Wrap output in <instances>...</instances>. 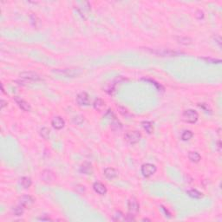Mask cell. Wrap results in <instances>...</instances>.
I'll return each instance as SVG.
<instances>
[{
    "mask_svg": "<svg viewBox=\"0 0 222 222\" xmlns=\"http://www.w3.org/2000/svg\"><path fill=\"white\" fill-rule=\"evenodd\" d=\"M182 120L188 123H195L198 121L199 115L193 109H188L182 113Z\"/></svg>",
    "mask_w": 222,
    "mask_h": 222,
    "instance_id": "6da1fadb",
    "label": "cell"
},
{
    "mask_svg": "<svg viewBox=\"0 0 222 222\" xmlns=\"http://www.w3.org/2000/svg\"><path fill=\"white\" fill-rule=\"evenodd\" d=\"M53 72L65 77H75L81 74V70L79 69H62V70L58 69L53 70Z\"/></svg>",
    "mask_w": 222,
    "mask_h": 222,
    "instance_id": "7a4b0ae2",
    "label": "cell"
},
{
    "mask_svg": "<svg viewBox=\"0 0 222 222\" xmlns=\"http://www.w3.org/2000/svg\"><path fill=\"white\" fill-rule=\"evenodd\" d=\"M141 135L138 131H127L125 134L124 138L129 144H136L141 140Z\"/></svg>",
    "mask_w": 222,
    "mask_h": 222,
    "instance_id": "3957f363",
    "label": "cell"
},
{
    "mask_svg": "<svg viewBox=\"0 0 222 222\" xmlns=\"http://www.w3.org/2000/svg\"><path fill=\"white\" fill-rule=\"evenodd\" d=\"M156 167L154 164L151 163H146L141 166V174L144 177L148 178L152 175H154L156 172Z\"/></svg>",
    "mask_w": 222,
    "mask_h": 222,
    "instance_id": "277c9868",
    "label": "cell"
},
{
    "mask_svg": "<svg viewBox=\"0 0 222 222\" xmlns=\"http://www.w3.org/2000/svg\"><path fill=\"white\" fill-rule=\"evenodd\" d=\"M41 179L43 182L47 184H51L56 180V175L51 170L45 169L41 173Z\"/></svg>",
    "mask_w": 222,
    "mask_h": 222,
    "instance_id": "5b68a950",
    "label": "cell"
},
{
    "mask_svg": "<svg viewBox=\"0 0 222 222\" xmlns=\"http://www.w3.org/2000/svg\"><path fill=\"white\" fill-rule=\"evenodd\" d=\"M76 103L77 104L80 106H87L90 103V99L89 95H88L86 92H82L78 94L76 96Z\"/></svg>",
    "mask_w": 222,
    "mask_h": 222,
    "instance_id": "8992f818",
    "label": "cell"
},
{
    "mask_svg": "<svg viewBox=\"0 0 222 222\" xmlns=\"http://www.w3.org/2000/svg\"><path fill=\"white\" fill-rule=\"evenodd\" d=\"M20 77L24 79V80H29V81H41L42 78L38 74L28 71V72H23L20 74Z\"/></svg>",
    "mask_w": 222,
    "mask_h": 222,
    "instance_id": "52a82bcc",
    "label": "cell"
},
{
    "mask_svg": "<svg viewBox=\"0 0 222 222\" xmlns=\"http://www.w3.org/2000/svg\"><path fill=\"white\" fill-rule=\"evenodd\" d=\"M127 208H128V212L130 214H136L139 211V204H138L137 201L135 198H132L128 201L127 203Z\"/></svg>",
    "mask_w": 222,
    "mask_h": 222,
    "instance_id": "ba28073f",
    "label": "cell"
},
{
    "mask_svg": "<svg viewBox=\"0 0 222 222\" xmlns=\"http://www.w3.org/2000/svg\"><path fill=\"white\" fill-rule=\"evenodd\" d=\"M51 125H52V127L55 129L59 130V129H62L64 127L65 122H64V120L62 117L56 116L54 117L52 119V121H51Z\"/></svg>",
    "mask_w": 222,
    "mask_h": 222,
    "instance_id": "9c48e42d",
    "label": "cell"
},
{
    "mask_svg": "<svg viewBox=\"0 0 222 222\" xmlns=\"http://www.w3.org/2000/svg\"><path fill=\"white\" fill-rule=\"evenodd\" d=\"M33 202H34V200L30 195H23L19 198V204H21L24 207H31L33 204Z\"/></svg>",
    "mask_w": 222,
    "mask_h": 222,
    "instance_id": "30bf717a",
    "label": "cell"
},
{
    "mask_svg": "<svg viewBox=\"0 0 222 222\" xmlns=\"http://www.w3.org/2000/svg\"><path fill=\"white\" fill-rule=\"evenodd\" d=\"M14 99H15L16 103H18V105L19 106L23 111H27V112H28V111H31L32 108H31V105H30L27 102H25L24 100L19 98L18 96H15Z\"/></svg>",
    "mask_w": 222,
    "mask_h": 222,
    "instance_id": "8fae6325",
    "label": "cell"
},
{
    "mask_svg": "<svg viewBox=\"0 0 222 222\" xmlns=\"http://www.w3.org/2000/svg\"><path fill=\"white\" fill-rule=\"evenodd\" d=\"M93 188L95 193H97L100 195H104L107 193V188L101 182H95L93 185Z\"/></svg>",
    "mask_w": 222,
    "mask_h": 222,
    "instance_id": "7c38bea8",
    "label": "cell"
},
{
    "mask_svg": "<svg viewBox=\"0 0 222 222\" xmlns=\"http://www.w3.org/2000/svg\"><path fill=\"white\" fill-rule=\"evenodd\" d=\"M152 53L157 54L160 56H175L180 55L179 52L176 51H167V50H162V51H151Z\"/></svg>",
    "mask_w": 222,
    "mask_h": 222,
    "instance_id": "4fadbf2b",
    "label": "cell"
},
{
    "mask_svg": "<svg viewBox=\"0 0 222 222\" xmlns=\"http://www.w3.org/2000/svg\"><path fill=\"white\" fill-rule=\"evenodd\" d=\"M104 175L106 176V178H108L109 180H112V179L117 177L118 172L115 169H113V168H107L104 170Z\"/></svg>",
    "mask_w": 222,
    "mask_h": 222,
    "instance_id": "5bb4252c",
    "label": "cell"
},
{
    "mask_svg": "<svg viewBox=\"0 0 222 222\" xmlns=\"http://www.w3.org/2000/svg\"><path fill=\"white\" fill-rule=\"evenodd\" d=\"M80 171L83 173V174H91L92 173V165L89 162H84L81 165L80 167Z\"/></svg>",
    "mask_w": 222,
    "mask_h": 222,
    "instance_id": "9a60e30c",
    "label": "cell"
},
{
    "mask_svg": "<svg viewBox=\"0 0 222 222\" xmlns=\"http://www.w3.org/2000/svg\"><path fill=\"white\" fill-rule=\"evenodd\" d=\"M187 193L190 197L194 198V199H201L203 197V193L199 192L198 190H196V189H191V190L188 191Z\"/></svg>",
    "mask_w": 222,
    "mask_h": 222,
    "instance_id": "2e32d148",
    "label": "cell"
},
{
    "mask_svg": "<svg viewBox=\"0 0 222 222\" xmlns=\"http://www.w3.org/2000/svg\"><path fill=\"white\" fill-rule=\"evenodd\" d=\"M188 158L191 161H193L194 163H198L201 160V156L197 152H190L188 154Z\"/></svg>",
    "mask_w": 222,
    "mask_h": 222,
    "instance_id": "e0dca14e",
    "label": "cell"
},
{
    "mask_svg": "<svg viewBox=\"0 0 222 222\" xmlns=\"http://www.w3.org/2000/svg\"><path fill=\"white\" fill-rule=\"evenodd\" d=\"M141 125L143 128L148 132V134H152L153 131H154V126H153V123L150 122H148V121H144L141 122Z\"/></svg>",
    "mask_w": 222,
    "mask_h": 222,
    "instance_id": "ac0fdd59",
    "label": "cell"
},
{
    "mask_svg": "<svg viewBox=\"0 0 222 222\" xmlns=\"http://www.w3.org/2000/svg\"><path fill=\"white\" fill-rule=\"evenodd\" d=\"M105 107V102L101 99V98H97L95 99L94 102V108L97 110H102L103 108Z\"/></svg>",
    "mask_w": 222,
    "mask_h": 222,
    "instance_id": "d6986e66",
    "label": "cell"
},
{
    "mask_svg": "<svg viewBox=\"0 0 222 222\" xmlns=\"http://www.w3.org/2000/svg\"><path fill=\"white\" fill-rule=\"evenodd\" d=\"M32 181L29 177H23L21 179V185L24 188H29L32 186Z\"/></svg>",
    "mask_w": 222,
    "mask_h": 222,
    "instance_id": "ffe728a7",
    "label": "cell"
},
{
    "mask_svg": "<svg viewBox=\"0 0 222 222\" xmlns=\"http://www.w3.org/2000/svg\"><path fill=\"white\" fill-rule=\"evenodd\" d=\"M23 211H24V207L22 206L21 204H19L18 206H17V207H15L13 208V212H14V214L17 215V216H20V215H22V214L23 213Z\"/></svg>",
    "mask_w": 222,
    "mask_h": 222,
    "instance_id": "44dd1931",
    "label": "cell"
},
{
    "mask_svg": "<svg viewBox=\"0 0 222 222\" xmlns=\"http://www.w3.org/2000/svg\"><path fill=\"white\" fill-rule=\"evenodd\" d=\"M112 220L114 221H125V215L122 212H117L113 216Z\"/></svg>",
    "mask_w": 222,
    "mask_h": 222,
    "instance_id": "7402d4cb",
    "label": "cell"
},
{
    "mask_svg": "<svg viewBox=\"0 0 222 222\" xmlns=\"http://www.w3.org/2000/svg\"><path fill=\"white\" fill-rule=\"evenodd\" d=\"M50 134H51V130L48 127H42L40 130V135L43 139L47 140L50 138Z\"/></svg>",
    "mask_w": 222,
    "mask_h": 222,
    "instance_id": "603a6c76",
    "label": "cell"
},
{
    "mask_svg": "<svg viewBox=\"0 0 222 222\" xmlns=\"http://www.w3.org/2000/svg\"><path fill=\"white\" fill-rule=\"evenodd\" d=\"M193 134L192 131H190V130H185L182 133V135H181V139L183 141H188V140H190L191 138L193 137Z\"/></svg>",
    "mask_w": 222,
    "mask_h": 222,
    "instance_id": "cb8c5ba5",
    "label": "cell"
},
{
    "mask_svg": "<svg viewBox=\"0 0 222 222\" xmlns=\"http://www.w3.org/2000/svg\"><path fill=\"white\" fill-rule=\"evenodd\" d=\"M122 127V123H121L119 121H117L116 119H115V120L112 122V123H111V128H112L113 130H115V131H116V130H121Z\"/></svg>",
    "mask_w": 222,
    "mask_h": 222,
    "instance_id": "d4e9b609",
    "label": "cell"
},
{
    "mask_svg": "<svg viewBox=\"0 0 222 222\" xmlns=\"http://www.w3.org/2000/svg\"><path fill=\"white\" fill-rule=\"evenodd\" d=\"M177 40H178V42H180V43L186 44V45L190 44L191 42H192V40H191L190 38H189V37H178Z\"/></svg>",
    "mask_w": 222,
    "mask_h": 222,
    "instance_id": "484cf974",
    "label": "cell"
},
{
    "mask_svg": "<svg viewBox=\"0 0 222 222\" xmlns=\"http://www.w3.org/2000/svg\"><path fill=\"white\" fill-rule=\"evenodd\" d=\"M142 80H144V81H147V82H150V83H151L152 84H154L155 86V87H156V88H157V89H158V90H161V91H162V90L164 89H163V87H162L161 85L159 84H157V83H156V82H155L154 80L148 79V78H147V79H146V78H143Z\"/></svg>",
    "mask_w": 222,
    "mask_h": 222,
    "instance_id": "4316f807",
    "label": "cell"
},
{
    "mask_svg": "<svg viewBox=\"0 0 222 222\" xmlns=\"http://www.w3.org/2000/svg\"><path fill=\"white\" fill-rule=\"evenodd\" d=\"M84 117L82 116H75L74 118H73L74 123L78 124V125L82 124V123L84 122Z\"/></svg>",
    "mask_w": 222,
    "mask_h": 222,
    "instance_id": "83f0119b",
    "label": "cell"
},
{
    "mask_svg": "<svg viewBox=\"0 0 222 222\" xmlns=\"http://www.w3.org/2000/svg\"><path fill=\"white\" fill-rule=\"evenodd\" d=\"M202 59L207 61L208 63H212V64H220V63H221V59H213V58H210V57H204Z\"/></svg>",
    "mask_w": 222,
    "mask_h": 222,
    "instance_id": "f1b7e54d",
    "label": "cell"
},
{
    "mask_svg": "<svg viewBox=\"0 0 222 222\" xmlns=\"http://www.w3.org/2000/svg\"><path fill=\"white\" fill-rule=\"evenodd\" d=\"M195 18L198 19H202L204 18V12L202 11H197L195 12Z\"/></svg>",
    "mask_w": 222,
    "mask_h": 222,
    "instance_id": "f546056e",
    "label": "cell"
},
{
    "mask_svg": "<svg viewBox=\"0 0 222 222\" xmlns=\"http://www.w3.org/2000/svg\"><path fill=\"white\" fill-rule=\"evenodd\" d=\"M214 39H215V41H217V42L219 43L220 46L221 45V37H220V36H216V37H214Z\"/></svg>",
    "mask_w": 222,
    "mask_h": 222,
    "instance_id": "4dcf8cb0",
    "label": "cell"
},
{
    "mask_svg": "<svg viewBox=\"0 0 222 222\" xmlns=\"http://www.w3.org/2000/svg\"><path fill=\"white\" fill-rule=\"evenodd\" d=\"M5 106H7V103H6L4 100H3V99H2V100H1V108H4Z\"/></svg>",
    "mask_w": 222,
    "mask_h": 222,
    "instance_id": "1f68e13d",
    "label": "cell"
},
{
    "mask_svg": "<svg viewBox=\"0 0 222 222\" xmlns=\"http://www.w3.org/2000/svg\"><path fill=\"white\" fill-rule=\"evenodd\" d=\"M221 141H218V142H217V148H218V150H219V152H221Z\"/></svg>",
    "mask_w": 222,
    "mask_h": 222,
    "instance_id": "d6a6232c",
    "label": "cell"
},
{
    "mask_svg": "<svg viewBox=\"0 0 222 222\" xmlns=\"http://www.w3.org/2000/svg\"><path fill=\"white\" fill-rule=\"evenodd\" d=\"M38 220H40V221H51V219L50 218H39Z\"/></svg>",
    "mask_w": 222,
    "mask_h": 222,
    "instance_id": "836d02e7",
    "label": "cell"
}]
</instances>
